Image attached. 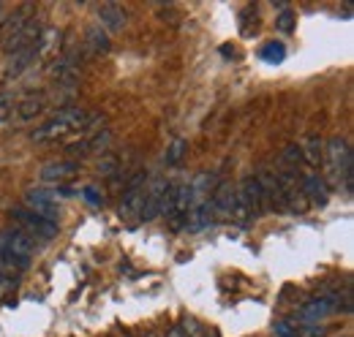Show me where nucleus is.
<instances>
[{"label":"nucleus","instance_id":"4468645a","mask_svg":"<svg viewBox=\"0 0 354 337\" xmlns=\"http://www.w3.org/2000/svg\"><path fill=\"white\" fill-rule=\"evenodd\" d=\"M25 207L36 212V215H41V218H49V220H57V215H60V204L49 191H28L25 193Z\"/></svg>","mask_w":354,"mask_h":337},{"label":"nucleus","instance_id":"cd10ccee","mask_svg":"<svg viewBox=\"0 0 354 337\" xmlns=\"http://www.w3.org/2000/svg\"><path fill=\"white\" fill-rule=\"evenodd\" d=\"M275 335L278 337H300L297 332V324H292V321H275Z\"/></svg>","mask_w":354,"mask_h":337},{"label":"nucleus","instance_id":"7ed1b4c3","mask_svg":"<svg viewBox=\"0 0 354 337\" xmlns=\"http://www.w3.org/2000/svg\"><path fill=\"white\" fill-rule=\"evenodd\" d=\"M194 204V191H191V182H177L169 188V196L164 202V215L169 220V226L180 231L185 226V218H188V210Z\"/></svg>","mask_w":354,"mask_h":337},{"label":"nucleus","instance_id":"c85d7f7f","mask_svg":"<svg viewBox=\"0 0 354 337\" xmlns=\"http://www.w3.org/2000/svg\"><path fill=\"white\" fill-rule=\"evenodd\" d=\"M297 332H300V337H324L327 327H319V324H300Z\"/></svg>","mask_w":354,"mask_h":337},{"label":"nucleus","instance_id":"5701e85b","mask_svg":"<svg viewBox=\"0 0 354 337\" xmlns=\"http://www.w3.org/2000/svg\"><path fill=\"white\" fill-rule=\"evenodd\" d=\"M281 161L289 166L286 171H295V168L303 164V150H300V144H286L283 153H281Z\"/></svg>","mask_w":354,"mask_h":337},{"label":"nucleus","instance_id":"9b49d317","mask_svg":"<svg viewBox=\"0 0 354 337\" xmlns=\"http://www.w3.org/2000/svg\"><path fill=\"white\" fill-rule=\"evenodd\" d=\"M142 185H145V174H139L131 185H129V191L123 193V202H120V207H118L120 220H126V223H136V220H139L142 199H145V188H142Z\"/></svg>","mask_w":354,"mask_h":337},{"label":"nucleus","instance_id":"39448f33","mask_svg":"<svg viewBox=\"0 0 354 337\" xmlns=\"http://www.w3.org/2000/svg\"><path fill=\"white\" fill-rule=\"evenodd\" d=\"M169 188H172V182H169L167 177H158V180L150 182V188L145 191V199H142L139 220L150 223V220H156L158 215H164V202H167V196H169Z\"/></svg>","mask_w":354,"mask_h":337},{"label":"nucleus","instance_id":"7c9ffc66","mask_svg":"<svg viewBox=\"0 0 354 337\" xmlns=\"http://www.w3.org/2000/svg\"><path fill=\"white\" fill-rule=\"evenodd\" d=\"M147 337H161V335H156V332H153V335H147Z\"/></svg>","mask_w":354,"mask_h":337},{"label":"nucleus","instance_id":"423d86ee","mask_svg":"<svg viewBox=\"0 0 354 337\" xmlns=\"http://www.w3.org/2000/svg\"><path fill=\"white\" fill-rule=\"evenodd\" d=\"M278 185H281V196H283V210L286 212H306L310 207L308 199L300 191V177L295 171H278Z\"/></svg>","mask_w":354,"mask_h":337},{"label":"nucleus","instance_id":"f257e3e1","mask_svg":"<svg viewBox=\"0 0 354 337\" xmlns=\"http://www.w3.org/2000/svg\"><path fill=\"white\" fill-rule=\"evenodd\" d=\"M324 161H327V188H338L346 196H352L354 185V155L352 147L344 136H333L324 144Z\"/></svg>","mask_w":354,"mask_h":337},{"label":"nucleus","instance_id":"a211bd4d","mask_svg":"<svg viewBox=\"0 0 354 337\" xmlns=\"http://www.w3.org/2000/svg\"><path fill=\"white\" fill-rule=\"evenodd\" d=\"M259 188H262V196H265V207L270 210H283V196H281V185H278V177L275 171H267L262 168L259 174H254Z\"/></svg>","mask_w":354,"mask_h":337},{"label":"nucleus","instance_id":"bb28decb","mask_svg":"<svg viewBox=\"0 0 354 337\" xmlns=\"http://www.w3.org/2000/svg\"><path fill=\"white\" fill-rule=\"evenodd\" d=\"M275 28H278L281 33H292V30H295V14H292L289 8H283V11L278 14V19H275Z\"/></svg>","mask_w":354,"mask_h":337},{"label":"nucleus","instance_id":"2eb2a0df","mask_svg":"<svg viewBox=\"0 0 354 337\" xmlns=\"http://www.w3.org/2000/svg\"><path fill=\"white\" fill-rule=\"evenodd\" d=\"M98 28L106 30V33H120L126 25H129V11L118 3H104L98 6Z\"/></svg>","mask_w":354,"mask_h":337},{"label":"nucleus","instance_id":"dca6fc26","mask_svg":"<svg viewBox=\"0 0 354 337\" xmlns=\"http://www.w3.org/2000/svg\"><path fill=\"white\" fill-rule=\"evenodd\" d=\"M36 60H39V49H36V44L30 46V49H22V52H14V55H8V60H6V68H3V79H17V77H22L30 66H36Z\"/></svg>","mask_w":354,"mask_h":337},{"label":"nucleus","instance_id":"a878e982","mask_svg":"<svg viewBox=\"0 0 354 337\" xmlns=\"http://www.w3.org/2000/svg\"><path fill=\"white\" fill-rule=\"evenodd\" d=\"M14 106H17V98H14L11 93H0V123L11 120V115H14Z\"/></svg>","mask_w":354,"mask_h":337},{"label":"nucleus","instance_id":"f3484780","mask_svg":"<svg viewBox=\"0 0 354 337\" xmlns=\"http://www.w3.org/2000/svg\"><path fill=\"white\" fill-rule=\"evenodd\" d=\"M44 109H46V95L44 93H33V95H25L22 101H17L11 117H14L17 123H30V120H36Z\"/></svg>","mask_w":354,"mask_h":337},{"label":"nucleus","instance_id":"f8f14e48","mask_svg":"<svg viewBox=\"0 0 354 337\" xmlns=\"http://www.w3.org/2000/svg\"><path fill=\"white\" fill-rule=\"evenodd\" d=\"M80 171H82V166H80L77 161H52V164L41 166L39 180H41L44 185H55V188H57V185H63V182L74 180Z\"/></svg>","mask_w":354,"mask_h":337},{"label":"nucleus","instance_id":"c756f323","mask_svg":"<svg viewBox=\"0 0 354 337\" xmlns=\"http://www.w3.org/2000/svg\"><path fill=\"white\" fill-rule=\"evenodd\" d=\"M82 196H85V199H88L90 204H95V207H98V204H104V199H101V196H98V191H95V188H93V185H88V188H82Z\"/></svg>","mask_w":354,"mask_h":337},{"label":"nucleus","instance_id":"6e6552de","mask_svg":"<svg viewBox=\"0 0 354 337\" xmlns=\"http://www.w3.org/2000/svg\"><path fill=\"white\" fill-rule=\"evenodd\" d=\"M234 202H237V188H234V182L221 180V182L213 188V193H210V210H213V218H216V220H232Z\"/></svg>","mask_w":354,"mask_h":337},{"label":"nucleus","instance_id":"4be33fe9","mask_svg":"<svg viewBox=\"0 0 354 337\" xmlns=\"http://www.w3.org/2000/svg\"><path fill=\"white\" fill-rule=\"evenodd\" d=\"M28 264H30V261L14 258V256H8V253L0 251V275H11V278H14V272H25Z\"/></svg>","mask_w":354,"mask_h":337},{"label":"nucleus","instance_id":"1a4fd4ad","mask_svg":"<svg viewBox=\"0 0 354 337\" xmlns=\"http://www.w3.org/2000/svg\"><path fill=\"white\" fill-rule=\"evenodd\" d=\"M333 313H338V299H335V294L310 296V299H306V305L300 307V321L319 324V321H324Z\"/></svg>","mask_w":354,"mask_h":337},{"label":"nucleus","instance_id":"b1692460","mask_svg":"<svg viewBox=\"0 0 354 337\" xmlns=\"http://www.w3.org/2000/svg\"><path fill=\"white\" fill-rule=\"evenodd\" d=\"M286 57V46L281 41H267L265 46H262V60H267V63H281Z\"/></svg>","mask_w":354,"mask_h":337},{"label":"nucleus","instance_id":"0eeeda50","mask_svg":"<svg viewBox=\"0 0 354 337\" xmlns=\"http://www.w3.org/2000/svg\"><path fill=\"white\" fill-rule=\"evenodd\" d=\"M0 251L14 256V258L30 261L36 253V240H30L22 229H3L0 231Z\"/></svg>","mask_w":354,"mask_h":337},{"label":"nucleus","instance_id":"aec40b11","mask_svg":"<svg viewBox=\"0 0 354 337\" xmlns=\"http://www.w3.org/2000/svg\"><path fill=\"white\" fill-rule=\"evenodd\" d=\"M300 150H303V164H308L310 168H319L324 164V142L319 136H308Z\"/></svg>","mask_w":354,"mask_h":337},{"label":"nucleus","instance_id":"393cba45","mask_svg":"<svg viewBox=\"0 0 354 337\" xmlns=\"http://www.w3.org/2000/svg\"><path fill=\"white\" fill-rule=\"evenodd\" d=\"M185 153H188V142H185V139H175V142H172V147L167 150V158H164V161H167V166L180 164V161L185 158Z\"/></svg>","mask_w":354,"mask_h":337},{"label":"nucleus","instance_id":"412c9836","mask_svg":"<svg viewBox=\"0 0 354 337\" xmlns=\"http://www.w3.org/2000/svg\"><path fill=\"white\" fill-rule=\"evenodd\" d=\"M85 41H88V46L93 49V52H95V55H106V52L112 49L109 33H106V30H101L98 25H93V28H90V30H88V39H85Z\"/></svg>","mask_w":354,"mask_h":337},{"label":"nucleus","instance_id":"20e7f679","mask_svg":"<svg viewBox=\"0 0 354 337\" xmlns=\"http://www.w3.org/2000/svg\"><path fill=\"white\" fill-rule=\"evenodd\" d=\"M17 223H19V229L30 237V240H52L55 234H57V220H49V218H41V215H36V212H30L28 207H11L8 212Z\"/></svg>","mask_w":354,"mask_h":337},{"label":"nucleus","instance_id":"6ab92c4d","mask_svg":"<svg viewBox=\"0 0 354 337\" xmlns=\"http://www.w3.org/2000/svg\"><path fill=\"white\" fill-rule=\"evenodd\" d=\"M213 223V210H210V199H199L191 204L188 210V218H185V226L188 231H205L207 226Z\"/></svg>","mask_w":354,"mask_h":337},{"label":"nucleus","instance_id":"9d476101","mask_svg":"<svg viewBox=\"0 0 354 337\" xmlns=\"http://www.w3.org/2000/svg\"><path fill=\"white\" fill-rule=\"evenodd\" d=\"M237 199H240V202H243V207L248 210L251 220L262 218V212L267 210L265 196H262V188H259V182H257V177H254V174L243 177V182H240V188H237Z\"/></svg>","mask_w":354,"mask_h":337},{"label":"nucleus","instance_id":"ddd939ff","mask_svg":"<svg viewBox=\"0 0 354 337\" xmlns=\"http://www.w3.org/2000/svg\"><path fill=\"white\" fill-rule=\"evenodd\" d=\"M300 191H303V196L308 199V204L324 207V204L330 202V188H327L324 177H322V174H316V171H306V174H300Z\"/></svg>","mask_w":354,"mask_h":337},{"label":"nucleus","instance_id":"2f4dec72","mask_svg":"<svg viewBox=\"0 0 354 337\" xmlns=\"http://www.w3.org/2000/svg\"><path fill=\"white\" fill-rule=\"evenodd\" d=\"M126 337H129V335H126Z\"/></svg>","mask_w":354,"mask_h":337},{"label":"nucleus","instance_id":"f03ea898","mask_svg":"<svg viewBox=\"0 0 354 337\" xmlns=\"http://www.w3.org/2000/svg\"><path fill=\"white\" fill-rule=\"evenodd\" d=\"M88 123H90V115L85 109L68 106V109L52 115L41 128H36V131L30 133V139H33V142H55V139H60V136H66V133L85 131Z\"/></svg>","mask_w":354,"mask_h":337}]
</instances>
